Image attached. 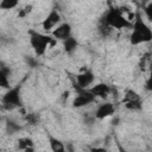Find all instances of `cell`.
I'll return each mask as SVG.
<instances>
[{
	"mask_svg": "<svg viewBox=\"0 0 152 152\" xmlns=\"http://www.w3.org/2000/svg\"><path fill=\"white\" fill-rule=\"evenodd\" d=\"M24 152H34V147H27L24 150Z\"/></svg>",
	"mask_w": 152,
	"mask_h": 152,
	"instance_id": "obj_24",
	"label": "cell"
},
{
	"mask_svg": "<svg viewBox=\"0 0 152 152\" xmlns=\"http://www.w3.org/2000/svg\"><path fill=\"white\" fill-rule=\"evenodd\" d=\"M6 129H7V132H8L10 134H13V133H15V132L21 131V126H19L18 124H15V122L8 120L7 124H6Z\"/></svg>",
	"mask_w": 152,
	"mask_h": 152,
	"instance_id": "obj_18",
	"label": "cell"
},
{
	"mask_svg": "<svg viewBox=\"0 0 152 152\" xmlns=\"http://www.w3.org/2000/svg\"><path fill=\"white\" fill-rule=\"evenodd\" d=\"M144 11H145L147 18H148L150 20H152V2H148L147 6L144 8Z\"/></svg>",
	"mask_w": 152,
	"mask_h": 152,
	"instance_id": "obj_20",
	"label": "cell"
},
{
	"mask_svg": "<svg viewBox=\"0 0 152 152\" xmlns=\"http://www.w3.org/2000/svg\"><path fill=\"white\" fill-rule=\"evenodd\" d=\"M69 96V91H64L63 93V97H68Z\"/></svg>",
	"mask_w": 152,
	"mask_h": 152,
	"instance_id": "obj_25",
	"label": "cell"
},
{
	"mask_svg": "<svg viewBox=\"0 0 152 152\" xmlns=\"http://www.w3.org/2000/svg\"><path fill=\"white\" fill-rule=\"evenodd\" d=\"M61 21V14L58 13L57 10H51L50 13L46 15V18L43 20L42 23V26L45 31H50L51 28H53L58 23Z\"/></svg>",
	"mask_w": 152,
	"mask_h": 152,
	"instance_id": "obj_7",
	"label": "cell"
},
{
	"mask_svg": "<svg viewBox=\"0 0 152 152\" xmlns=\"http://www.w3.org/2000/svg\"><path fill=\"white\" fill-rule=\"evenodd\" d=\"M135 100H140L139 94H138L135 90H133V89H128V90L126 91L124 99H122V103L128 102V101H135Z\"/></svg>",
	"mask_w": 152,
	"mask_h": 152,
	"instance_id": "obj_15",
	"label": "cell"
},
{
	"mask_svg": "<svg viewBox=\"0 0 152 152\" xmlns=\"http://www.w3.org/2000/svg\"><path fill=\"white\" fill-rule=\"evenodd\" d=\"M78 45V42L76 38H74L72 36H70L69 38H66L65 40H63V48H64V51L68 52V53H71L76 50Z\"/></svg>",
	"mask_w": 152,
	"mask_h": 152,
	"instance_id": "obj_13",
	"label": "cell"
},
{
	"mask_svg": "<svg viewBox=\"0 0 152 152\" xmlns=\"http://www.w3.org/2000/svg\"><path fill=\"white\" fill-rule=\"evenodd\" d=\"M90 152H107V150L103 147H91Z\"/></svg>",
	"mask_w": 152,
	"mask_h": 152,
	"instance_id": "obj_22",
	"label": "cell"
},
{
	"mask_svg": "<svg viewBox=\"0 0 152 152\" xmlns=\"http://www.w3.org/2000/svg\"><path fill=\"white\" fill-rule=\"evenodd\" d=\"M114 112H115L114 104L110 103V102H104V103H102V104H100V106L97 107V109H96L94 116H95L96 119H99V120H102V119H104V118H108V116L113 115Z\"/></svg>",
	"mask_w": 152,
	"mask_h": 152,
	"instance_id": "obj_9",
	"label": "cell"
},
{
	"mask_svg": "<svg viewBox=\"0 0 152 152\" xmlns=\"http://www.w3.org/2000/svg\"><path fill=\"white\" fill-rule=\"evenodd\" d=\"M17 145H18V148H19V150H23V151H24L25 148H27V147H33V146H34L33 140H32L31 138H28V137H24V138L18 139Z\"/></svg>",
	"mask_w": 152,
	"mask_h": 152,
	"instance_id": "obj_14",
	"label": "cell"
},
{
	"mask_svg": "<svg viewBox=\"0 0 152 152\" xmlns=\"http://www.w3.org/2000/svg\"><path fill=\"white\" fill-rule=\"evenodd\" d=\"M25 120L26 122H28L30 125H37L39 121V116L36 113H27L25 115Z\"/></svg>",
	"mask_w": 152,
	"mask_h": 152,
	"instance_id": "obj_19",
	"label": "cell"
},
{
	"mask_svg": "<svg viewBox=\"0 0 152 152\" xmlns=\"http://www.w3.org/2000/svg\"><path fill=\"white\" fill-rule=\"evenodd\" d=\"M20 90H21V86L20 84H17L15 87L10 88L5 93V95L2 96V103H4L5 108L12 109L14 107H20L21 106Z\"/></svg>",
	"mask_w": 152,
	"mask_h": 152,
	"instance_id": "obj_4",
	"label": "cell"
},
{
	"mask_svg": "<svg viewBox=\"0 0 152 152\" xmlns=\"http://www.w3.org/2000/svg\"><path fill=\"white\" fill-rule=\"evenodd\" d=\"M49 144H50V147H51L52 152H65L64 144L59 139H57L52 135H49Z\"/></svg>",
	"mask_w": 152,
	"mask_h": 152,
	"instance_id": "obj_11",
	"label": "cell"
},
{
	"mask_svg": "<svg viewBox=\"0 0 152 152\" xmlns=\"http://www.w3.org/2000/svg\"><path fill=\"white\" fill-rule=\"evenodd\" d=\"M125 107L129 110H140L142 104H141V99L140 100H135V101H128V102H125L124 103Z\"/></svg>",
	"mask_w": 152,
	"mask_h": 152,
	"instance_id": "obj_16",
	"label": "cell"
},
{
	"mask_svg": "<svg viewBox=\"0 0 152 152\" xmlns=\"http://www.w3.org/2000/svg\"><path fill=\"white\" fill-rule=\"evenodd\" d=\"M26 62H27V64H28L31 68H36V66H37V61H36V59H33L32 57L26 58Z\"/></svg>",
	"mask_w": 152,
	"mask_h": 152,
	"instance_id": "obj_21",
	"label": "cell"
},
{
	"mask_svg": "<svg viewBox=\"0 0 152 152\" xmlns=\"http://www.w3.org/2000/svg\"><path fill=\"white\" fill-rule=\"evenodd\" d=\"M71 36V25L69 23H62L52 31V37L58 40H65Z\"/></svg>",
	"mask_w": 152,
	"mask_h": 152,
	"instance_id": "obj_8",
	"label": "cell"
},
{
	"mask_svg": "<svg viewBox=\"0 0 152 152\" xmlns=\"http://www.w3.org/2000/svg\"><path fill=\"white\" fill-rule=\"evenodd\" d=\"M30 44L34 50L37 56H43L48 49V46L52 43V38L50 36L43 34L37 31H30Z\"/></svg>",
	"mask_w": 152,
	"mask_h": 152,
	"instance_id": "obj_3",
	"label": "cell"
},
{
	"mask_svg": "<svg viewBox=\"0 0 152 152\" xmlns=\"http://www.w3.org/2000/svg\"><path fill=\"white\" fill-rule=\"evenodd\" d=\"M17 6H18L17 0H2L0 2V8L1 10H13Z\"/></svg>",
	"mask_w": 152,
	"mask_h": 152,
	"instance_id": "obj_17",
	"label": "cell"
},
{
	"mask_svg": "<svg viewBox=\"0 0 152 152\" xmlns=\"http://www.w3.org/2000/svg\"><path fill=\"white\" fill-rule=\"evenodd\" d=\"M74 89L76 91V96L72 100V106L75 108H82L84 106H88L95 101V96L88 90V89H82L77 87L74 83Z\"/></svg>",
	"mask_w": 152,
	"mask_h": 152,
	"instance_id": "obj_5",
	"label": "cell"
},
{
	"mask_svg": "<svg viewBox=\"0 0 152 152\" xmlns=\"http://www.w3.org/2000/svg\"><path fill=\"white\" fill-rule=\"evenodd\" d=\"M152 39V31L150 26L142 20L139 11L134 13V21L132 23V34L129 37V42L132 45H138L141 43H147Z\"/></svg>",
	"mask_w": 152,
	"mask_h": 152,
	"instance_id": "obj_1",
	"label": "cell"
},
{
	"mask_svg": "<svg viewBox=\"0 0 152 152\" xmlns=\"http://www.w3.org/2000/svg\"><path fill=\"white\" fill-rule=\"evenodd\" d=\"M103 23L109 26L110 28H129L132 27V21H128V19L122 14V11L115 7H110L107 13L104 14Z\"/></svg>",
	"mask_w": 152,
	"mask_h": 152,
	"instance_id": "obj_2",
	"label": "cell"
},
{
	"mask_svg": "<svg viewBox=\"0 0 152 152\" xmlns=\"http://www.w3.org/2000/svg\"><path fill=\"white\" fill-rule=\"evenodd\" d=\"M0 121H1V116H0Z\"/></svg>",
	"mask_w": 152,
	"mask_h": 152,
	"instance_id": "obj_26",
	"label": "cell"
},
{
	"mask_svg": "<svg viewBox=\"0 0 152 152\" xmlns=\"http://www.w3.org/2000/svg\"><path fill=\"white\" fill-rule=\"evenodd\" d=\"M95 97H101V99H104L109 91H110V87L106 83H97L95 84L94 87H91L90 89H88Z\"/></svg>",
	"mask_w": 152,
	"mask_h": 152,
	"instance_id": "obj_10",
	"label": "cell"
},
{
	"mask_svg": "<svg viewBox=\"0 0 152 152\" xmlns=\"http://www.w3.org/2000/svg\"><path fill=\"white\" fill-rule=\"evenodd\" d=\"M118 148H119V152H128V151H127V150H125L120 144H118Z\"/></svg>",
	"mask_w": 152,
	"mask_h": 152,
	"instance_id": "obj_23",
	"label": "cell"
},
{
	"mask_svg": "<svg viewBox=\"0 0 152 152\" xmlns=\"http://www.w3.org/2000/svg\"><path fill=\"white\" fill-rule=\"evenodd\" d=\"M95 80V76H94V72L91 69H86L84 71L80 72L76 75V86L82 88V89H87Z\"/></svg>",
	"mask_w": 152,
	"mask_h": 152,
	"instance_id": "obj_6",
	"label": "cell"
},
{
	"mask_svg": "<svg viewBox=\"0 0 152 152\" xmlns=\"http://www.w3.org/2000/svg\"><path fill=\"white\" fill-rule=\"evenodd\" d=\"M11 72L10 68L0 66V88L10 89V81H8V74Z\"/></svg>",
	"mask_w": 152,
	"mask_h": 152,
	"instance_id": "obj_12",
	"label": "cell"
}]
</instances>
